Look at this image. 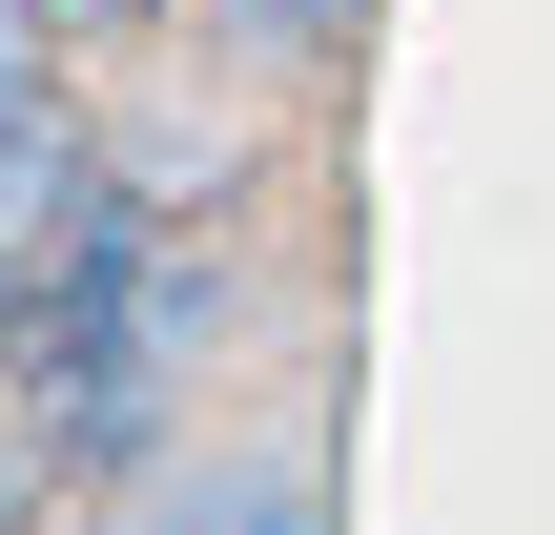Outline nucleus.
I'll list each match as a JSON object with an SVG mask.
<instances>
[{
    "label": "nucleus",
    "mask_w": 555,
    "mask_h": 535,
    "mask_svg": "<svg viewBox=\"0 0 555 535\" xmlns=\"http://www.w3.org/2000/svg\"><path fill=\"white\" fill-rule=\"evenodd\" d=\"M227 21H247V62H350L371 41V0H227Z\"/></svg>",
    "instance_id": "obj_3"
},
{
    "label": "nucleus",
    "mask_w": 555,
    "mask_h": 535,
    "mask_svg": "<svg viewBox=\"0 0 555 535\" xmlns=\"http://www.w3.org/2000/svg\"><path fill=\"white\" fill-rule=\"evenodd\" d=\"M0 330H21V247H0Z\"/></svg>",
    "instance_id": "obj_5"
},
{
    "label": "nucleus",
    "mask_w": 555,
    "mask_h": 535,
    "mask_svg": "<svg viewBox=\"0 0 555 535\" xmlns=\"http://www.w3.org/2000/svg\"><path fill=\"white\" fill-rule=\"evenodd\" d=\"M21 21H41V41H124L144 0H21Z\"/></svg>",
    "instance_id": "obj_4"
},
{
    "label": "nucleus",
    "mask_w": 555,
    "mask_h": 535,
    "mask_svg": "<svg viewBox=\"0 0 555 535\" xmlns=\"http://www.w3.org/2000/svg\"><path fill=\"white\" fill-rule=\"evenodd\" d=\"M206 351V268L165 227V186L124 165H62V206L21 227V330H0V392H21V454L62 495H124L165 454V392Z\"/></svg>",
    "instance_id": "obj_1"
},
{
    "label": "nucleus",
    "mask_w": 555,
    "mask_h": 535,
    "mask_svg": "<svg viewBox=\"0 0 555 535\" xmlns=\"http://www.w3.org/2000/svg\"><path fill=\"white\" fill-rule=\"evenodd\" d=\"M82 535H330V454L247 433V454H185V474H144L124 515H82Z\"/></svg>",
    "instance_id": "obj_2"
}]
</instances>
